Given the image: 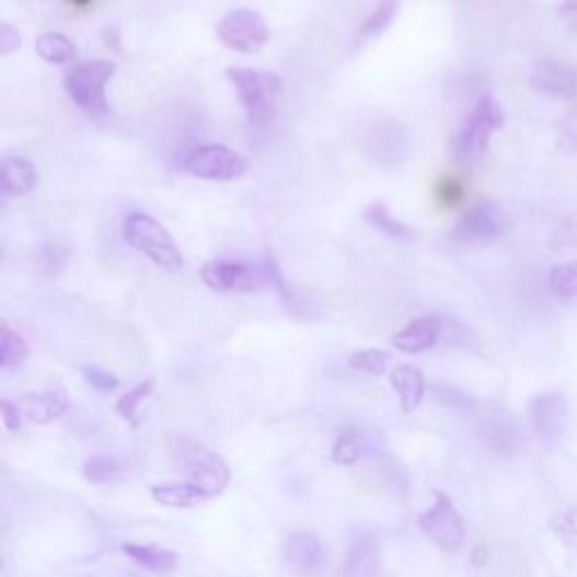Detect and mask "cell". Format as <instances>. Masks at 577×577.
<instances>
[{
  "label": "cell",
  "instance_id": "obj_31",
  "mask_svg": "<svg viewBox=\"0 0 577 577\" xmlns=\"http://www.w3.org/2000/svg\"><path fill=\"white\" fill-rule=\"evenodd\" d=\"M82 372H84V377H86V381L91 383V386L97 389L100 393H111V391H115V389L120 386V379L115 377V374H111L108 370L100 368V366H84Z\"/></svg>",
  "mask_w": 577,
  "mask_h": 577
},
{
  "label": "cell",
  "instance_id": "obj_11",
  "mask_svg": "<svg viewBox=\"0 0 577 577\" xmlns=\"http://www.w3.org/2000/svg\"><path fill=\"white\" fill-rule=\"evenodd\" d=\"M530 86L549 97L559 100H575L577 97V66L557 61V59H542L536 61L530 70Z\"/></svg>",
  "mask_w": 577,
  "mask_h": 577
},
{
  "label": "cell",
  "instance_id": "obj_8",
  "mask_svg": "<svg viewBox=\"0 0 577 577\" xmlns=\"http://www.w3.org/2000/svg\"><path fill=\"white\" fill-rule=\"evenodd\" d=\"M219 42L242 55H255L262 53L264 46L272 38V30H268L266 21L253 12V10H235L228 12L219 25H217Z\"/></svg>",
  "mask_w": 577,
  "mask_h": 577
},
{
  "label": "cell",
  "instance_id": "obj_33",
  "mask_svg": "<svg viewBox=\"0 0 577 577\" xmlns=\"http://www.w3.org/2000/svg\"><path fill=\"white\" fill-rule=\"evenodd\" d=\"M21 48V34L10 23L0 25V55L8 57Z\"/></svg>",
  "mask_w": 577,
  "mask_h": 577
},
{
  "label": "cell",
  "instance_id": "obj_6",
  "mask_svg": "<svg viewBox=\"0 0 577 577\" xmlns=\"http://www.w3.org/2000/svg\"><path fill=\"white\" fill-rule=\"evenodd\" d=\"M512 219L496 201L472 206L451 230V240L463 246H487L508 233Z\"/></svg>",
  "mask_w": 577,
  "mask_h": 577
},
{
  "label": "cell",
  "instance_id": "obj_16",
  "mask_svg": "<svg viewBox=\"0 0 577 577\" xmlns=\"http://www.w3.org/2000/svg\"><path fill=\"white\" fill-rule=\"evenodd\" d=\"M391 386L395 389V393L400 397L402 411L413 413L422 404V400H425L427 381H425V374H422L419 368L408 366V363H400L391 370Z\"/></svg>",
  "mask_w": 577,
  "mask_h": 577
},
{
  "label": "cell",
  "instance_id": "obj_26",
  "mask_svg": "<svg viewBox=\"0 0 577 577\" xmlns=\"http://www.w3.org/2000/svg\"><path fill=\"white\" fill-rule=\"evenodd\" d=\"M366 219H368L374 228L383 230V233L391 235V238H395V240H408V238L413 235V230H411L406 223L397 221V219H395L386 208H383V206H372V208H368V210H366Z\"/></svg>",
  "mask_w": 577,
  "mask_h": 577
},
{
  "label": "cell",
  "instance_id": "obj_20",
  "mask_svg": "<svg viewBox=\"0 0 577 577\" xmlns=\"http://www.w3.org/2000/svg\"><path fill=\"white\" fill-rule=\"evenodd\" d=\"M379 551L372 540H359L350 546L343 564V577H377Z\"/></svg>",
  "mask_w": 577,
  "mask_h": 577
},
{
  "label": "cell",
  "instance_id": "obj_14",
  "mask_svg": "<svg viewBox=\"0 0 577 577\" xmlns=\"http://www.w3.org/2000/svg\"><path fill=\"white\" fill-rule=\"evenodd\" d=\"M442 336V325L434 316H422L404 325L391 341L404 355H422L436 348Z\"/></svg>",
  "mask_w": 577,
  "mask_h": 577
},
{
  "label": "cell",
  "instance_id": "obj_9",
  "mask_svg": "<svg viewBox=\"0 0 577 577\" xmlns=\"http://www.w3.org/2000/svg\"><path fill=\"white\" fill-rule=\"evenodd\" d=\"M183 468H185V481L197 485L208 494V498L219 496L228 485L233 474H230V468L223 463V458L201 449L197 445H192L181 453Z\"/></svg>",
  "mask_w": 577,
  "mask_h": 577
},
{
  "label": "cell",
  "instance_id": "obj_21",
  "mask_svg": "<svg viewBox=\"0 0 577 577\" xmlns=\"http://www.w3.org/2000/svg\"><path fill=\"white\" fill-rule=\"evenodd\" d=\"M34 50L48 64H70L77 57V48L61 32H42L34 38Z\"/></svg>",
  "mask_w": 577,
  "mask_h": 577
},
{
  "label": "cell",
  "instance_id": "obj_30",
  "mask_svg": "<svg viewBox=\"0 0 577 577\" xmlns=\"http://www.w3.org/2000/svg\"><path fill=\"white\" fill-rule=\"evenodd\" d=\"M118 472H120L118 463L108 455H93L84 463V478L95 485L111 483L115 476H118Z\"/></svg>",
  "mask_w": 577,
  "mask_h": 577
},
{
  "label": "cell",
  "instance_id": "obj_5",
  "mask_svg": "<svg viewBox=\"0 0 577 577\" xmlns=\"http://www.w3.org/2000/svg\"><path fill=\"white\" fill-rule=\"evenodd\" d=\"M181 170L197 178L230 183L242 178L249 172V161L240 151L212 142L189 149L181 161Z\"/></svg>",
  "mask_w": 577,
  "mask_h": 577
},
{
  "label": "cell",
  "instance_id": "obj_27",
  "mask_svg": "<svg viewBox=\"0 0 577 577\" xmlns=\"http://www.w3.org/2000/svg\"><path fill=\"white\" fill-rule=\"evenodd\" d=\"M549 285L559 298H577V259L557 264L549 276Z\"/></svg>",
  "mask_w": 577,
  "mask_h": 577
},
{
  "label": "cell",
  "instance_id": "obj_17",
  "mask_svg": "<svg viewBox=\"0 0 577 577\" xmlns=\"http://www.w3.org/2000/svg\"><path fill=\"white\" fill-rule=\"evenodd\" d=\"M0 181H3V192L10 197H27L38 185L36 168L21 157H5L0 165Z\"/></svg>",
  "mask_w": 577,
  "mask_h": 577
},
{
  "label": "cell",
  "instance_id": "obj_12",
  "mask_svg": "<svg viewBox=\"0 0 577 577\" xmlns=\"http://www.w3.org/2000/svg\"><path fill=\"white\" fill-rule=\"evenodd\" d=\"M282 559L287 568L300 577H314L325 568L327 551L312 532H293L282 544Z\"/></svg>",
  "mask_w": 577,
  "mask_h": 577
},
{
  "label": "cell",
  "instance_id": "obj_19",
  "mask_svg": "<svg viewBox=\"0 0 577 577\" xmlns=\"http://www.w3.org/2000/svg\"><path fill=\"white\" fill-rule=\"evenodd\" d=\"M120 551L138 566L151 570V573H159V575H168L174 570L176 566V555L168 549L161 546H145V544H134L127 542L120 546Z\"/></svg>",
  "mask_w": 577,
  "mask_h": 577
},
{
  "label": "cell",
  "instance_id": "obj_29",
  "mask_svg": "<svg viewBox=\"0 0 577 577\" xmlns=\"http://www.w3.org/2000/svg\"><path fill=\"white\" fill-rule=\"evenodd\" d=\"M517 427L508 425L504 419H496L485 429V438L492 445V449L501 453H512L517 449Z\"/></svg>",
  "mask_w": 577,
  "mask_h": 577
},
{
  "label": "cell",
  "instance_id": "obj_32",
  "mask_svg": "<svg viewBox=\"0 0 577 577\" xmlns=\"http://www.w3.org/2000/svg\"><path fill=\"white\" fill-rule=\"evenodd\" d=\"M555 242L562 246H577V215L566 217L557 230H555Z\"/></svg>",
  "mask_w": 577,
  "mask_h": 577
},
{
  "label": "cell",
  "instance_id": "obj_22",
  "mask_svg": "<svg viewBox=\"0 0 577 577\" xmlns=\"http://www.w3.org/2000/svg\"><path fill=\"white\" fill-rule=\"evenodd\" d=\"M30 357V348L25 338L10 327V323H3L0 327V363L3 368L21 366Z\"/></svg>",
  "mask_w": 577,
  "mask_h": 577
},
{
  "label": "cell",
  "instance_id": "obj_28",
  "mask_svg": "<svg viewBox=\"0 0 577 577\" xmlns=\"http://www.w3.org/2000/svg\"><path fill=\"white\" fill-rule=\"evenodd\" d=\"M361 453H363L361 436L355 431L341 434L332 447V460L336 465H355Z\"/></svg>",
  "mask_w": 577,
  "mask_h": 577
},
{
  "label": "cell",
  "instance_id": "obj_18",
  "mask_svg": "<svg viewBox=\"0 0 577 577\" xmlns=\"http://www.w3.org/2000/svg\"><path fill=\"white\" fill-rule=\"evenodd\" d=\"M151 498L161 506L168 508H195L199 504L210 501L208 494L199 489L197 485H192L187 481L183 483H163L151 487Z\"/></svg>",
  "mask_w": 577,
  "mask_h": 577
},
{
  "label": "cell",
  "instance_id": "obj_13",
  "mask_svg": "<svg viewBox=\"0 0 577 577\" xmlns=\"http://www.w3.org/2000/svg\"><path fill=\"white\" fill-rule=\"evenodd\" d=\"M532 429L542 438H557L566 429L568 404L562 393H544L530 400L528 404Z\"/></svg>",
  "mask_w": 577,
  "mask_h": 577
},
{
  "label": "cell",
  "instance_id": "obj_10",
  "mask_svg": "<svg viewBox=\"0 0 577 577\" xmlns=\"http://www.w3.org/2000/svg\"><path fill=\"white\" fill-rule=\"evenodd\" d=\"M199 276L208 289L219 293H251L264 285L262 272L235 259H210Z\"/></svg>",
  "mask_w": 577,
  "mask_h": 577
},
{
  "label": "cell",
  "instance_id": "obj_24",
  "mask_svg": "<svg viewBox=\"0 0 577 577\" xmlns=\"http://www.w3.org/2000/svg\"><path fill=\"white\" fill-rule=\"evenodd\" d=\"M397 10H400L397 0H381V3L372 10V14L361 23L359 38H370V36L381 34L393 23V19L397 16Z\"/></svg>",
  "mask_w": 577,
  "mask_h": 577
},
{
  "label": "cell",
  "instance_id": "obj_36",
  "mask_svg": "<svg viewBox=\"0 0 577 577\" xmlns=\"http://www.w3.org/2000/svg\"><path fill=\"white\" fill-rule=\"evenodd\" d=\"M77 3H86V0H77Z\"/></svg>",
  "mask_w": 577,
  "mask_h": 577
},
{
  "label": "cell",
  "instance_id": "obj_25",
  "mask_svg": "<svg viewBox=\"0 0 577 577\" xmlns=\"http://www.w3.org/2000/svg\"><path fill=\"white\" fill-rule=\"evenodd\" d=\"M348 363H350V368H355L359 372H366V374H372V377H381V374L389 372L391 355L383 353V350H377V348L357 350V353L350 355Z\"/></svg>",
  "mask_w": 577,
  "mask_h": 577
},
{
  "label": "cell",
  "instance_id": "obj_4",
  "mask_svg": "<svg viewBox=\"0 0 577 577\" xmlns=\"http://www.w3.org/2000/svg\"><path fill=\"white\" fill-rule=\"evenodd\" d=\"M115 74V64L108 59H93L72 66L64 77V89L70 102L89 113L104 115L106 106V86Z\"/></svg>",
  "mask_w": 577,
  "mask_h": 577
},
{
  "label": "cell",
  "instance_id": "obj_23",
  "mask_svg": "<svg viewBox=\"0 0 577 577\" xmlns=\"http://www.w3.org/2000/svg\"><path fill=\"white\" fill-rule=\"evenodd\" d=\"M153 386H157L153 379L138 383L136 389H131L127 395H123L118 402H115V413H118L123 419H127L131 427H138V408L151 395Z\"/></svg>",
  "mask_w": 577,
  "mask_h": 577
},
{
  "label": "cell",
  "instance_id": "obj_34",
  "mask_svg": "<svg viewBox=\"0 0 577 577\" xmlns=\"http://www.w3.org/2000/svg\"><path fill=\"white\" fill-rule=\"evenodd\" d=\"M23 419H25V417H23L19 404L5 400V402H3V425H5V429H8V431H21Z\"/></svg>",
  "mask_w": 577,
  "mask_h": 577
},
{
  "label": "cell",
  "instance_id": "obj_1",
  "mask_svg": "<svg viewBox=\"0 0 577 577\" xmlns=\"http://www.w3.org/2000/svg\"><path fill=\"white\" fill-rule=\"evenodd\" d=\"M226 77L238 91V100L246 113L249 125L264 127L276 118L285 91L280 74L253 68H228Z\"/></svg>",
  "mask_w": 577,
  "mask_h": 577
},
{
  "label": "cell",
  "instance_id": "obj_35",
  "mask_svg": "<svg viewBox=\"0 0 577 577\" xmlns=\"http://www.w3.org/2000/svg\"><path fill=\"white\" fill-rule=\"evenodd\" d=\"M557 19L573 32H577V0H562L557 5Z\"/></svg>",
  "mask_w": 577,
  "mask_h": 577
},
{
  "label": "cell",
  "instance_id": "obj_15",
  "mask_svg": "<svg viewBox=\"0 0 577 577\" xmlns=\"http://www.w3.org/2000/svg\"><path fill=\"white\" fill-rule=\"evenodd\" d=\"M16 404L21 408L23 417L27 422H32V425H50V422L59 419L70 406V402L66 400L64 393H53V391L27 393Z\"/></svg>",
  "mask_w": 577,
  "mask_h": 577
},
{
  "label": "cell",
  "instance_id": "obj_2",
  "mask_svg": "<svg viewBox=\"0 0 577 577\" xmlns=\"http://www.w3.org/2000/svg\"><path fill=\"white\" fill-rule=\"evenodd\" d=\"M506 125V113L494 97L483 95L474 108L468 113V118L460 125L453 138V157L460 165L474 168L478 165L489 147L492 134Z\"/></svg>",
  "mask_w": 577,
  "mask_h": 577
},
{
  "label": "cell",
  "instance_id": "obj_7",
  "mask_svg": "<svg viewBox=\"0 0 577 577\" xmlns=\"http://www.w3.org/2000/svg\"><path fill=\"white\" fill-rule=\"evenodd\" d=\"M417 528L442 551H458L468 536V523L451 498L436 492V504L417 517Z\"/></svg>",
  "mask_w": 577,
  "mask_h": 577
},
{
  "label": "cell",
  "instance_id": "obj_3",
  "mask_svg": "<svg viewBox=\"0 0 577 577\" xmlns=\"http://www.w3.org/2000/svg\"><path fill=\"white\" fill-rule=\"evenodd\" d=\"M123 238L131 249L145 253L153 264L161 266L163 272L176 274L185 266V257L170 230L151 215L131 212L123 223Z\"/></svg>",
  "mask_w": 577,
  "mask_h": 577
}]
</instances>
